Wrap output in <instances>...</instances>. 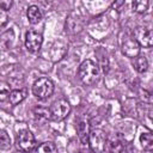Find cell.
<instances>
[{"mask_svg": "<svg viewBox=\"0 0 153 153\" xmlns=\"http://www.w3.org/2000/svg\"><path fill=\"white\" fill-rule=\"evenodd\" d=\"M33 115H35V117H36L37 121H48V120H51L49 108L36 106L33 109Z\"/></svg>", "mask_w": 153, "mask_h": 153, "instance_id": "cell-16", "label": "cell"}, {"mask_svg": "<svg viewBox=\"0 0 153 153\" xmlns=\"http://www.w3.org/2000/svg\"><path fill=\"white\" fill-rule=\"evenodd\" d=\"M78 76L84 85L91 86V85L96 84L100 76V71H99L98 65L90 59L84 60L79 66Z\"/></svg>", "mask_w": 153, "mask_h": 153, "instance_id": "cell-1", "label": "cell"}, {"mask_svg": "<svg viewBox=\"0 0 153 153\" xmlns=\"http://www.w3.org/2000/svg\"><path fill=\"white\" fill-rule=\"evenodd\" d=\"M22 153H29V152H22Z\"/></svg>", "mask_w": 153, "mask_h": 153, "instance_id": "cell-22", "label": "cell"}, {"mask_svg": "<svg viewBox=\"0 0 153 153\" xmlns=\"http://www.w3.org/2000/svg\"><path fill=\"white\" fill-rule=\"evenodd\" d=\"M11 86L8 82L6 81H1L0 80V102H4L6 99H8V96L11 93Z\"/></svg>", "mask_w": 153, "mask_h": 153, "instance_id": "cell-19", "label": "cell"}, {"mask_svg": "<svg viewBox=\"0 0 153 153\" xmlns=\"http://www.w3.org/2000/svg\"><path fill=\"white\" fill-rule=\"evenodd\" d=\"M35 153H59V149L54 142L45 141V142H42L39 146H37Z\"/></svg>", "mask_w": 153, "mask_h": 153, "instance_id": "cell-15", "label": "cell"}, {"mask_svg": "<svg viewBox=\"0 0 153 153\" xmlns=\"http://www.w3.org/2000/svg\"><path fill=\"white\" fill-rule=\"evenodd\" d=\"M43 36L41 32L29 30L25 35V47L30 53H38L42 48Z\"/></svg>", "mask_w": 153, "mask_h": 153, "instance_id": "cell-8", "label": "cell"}, {"mask_svg": "<svg viewBox=\"0 0 153 153\" xmlns=\"http://www.w3.org/2000/svg\"><path fill=\"white\" fill-rule=\"evenodd\" d=\"M50 110V116L53 121L60 122L63 121L71 112L72 106L69 104V102L66 98H59L55 102H53V104L49 108Z\"/></svg>", "mask_w": 153, "mask_h": 153, "instance_id": "cell-3", "label": "cell"}, {"mask_svg": "<svg viewBox=\"0 0 153 153\" xmlns=\"http://www.w3.org/2000/svg\"><path fill=\"white\" fill-rule=\"evenodd\" d=\"M106 134L102 129H91L90 135H88V148L93 153H103L105 151V145H106Z\"/></svg>", "mask_w": 153, "mask_h": 153, "instance_id": "cell-4", "label": "cell"}, {"mask_svg": "<svg viewBox=\"0 0 153 153\" xmlns=\"http://www.w3.org/2000/svg\"><path fill=\"white\" fill-rule=\"evenodd\" d=\"M140 143H141V147L149 153L153 148V135H152V133L151 131L142 133L140 135Z\"/></svg>", "mask_w": 153, "mask_h": 153, "instance_id": "cell-14", "label": "cell"}, {"mask_svg": "<svg viewBox=\"0 0 153 153\" xmlns=\"http://www.w3.org/2000/svg\"><path fill=\"white\" fill-rule=\"evenodd\" d=\"M32 93L38 99H47L54 93V84L49 78L41 76L32 85Z\"/></svg>", "mask_w": 153, "mask_h": 153, "instance_id": "cell-2", "label": "cell"}, {"mask_svg": "<svg viewBox=\"0 0 153 153\" xmlns=\"http://www.w3.org/2000/svg\"><path fill=\"white\" fill-rule=\"evenodd\" d=\"M76 130H78V136H79L81 143H82V145H87L88 135H90V131H91L88 122L85 121V120L80 121V122L78 123V126H76Z\"/></svg>", "mask_w": 153, "mask_h": 153, "instance_id": "cell-11", "label": "cell"}, {"mask_svg": "<svg viewBox=\"0 0 153 153\" xmlns=\"http://www.w3.org/2000/svg\"><path fill=\"white\" fill-rule=\"evenodd\" d=\"M123 4H124V1H120V2H116V4H112V6H114V7L116 8V7H118L120 5H123Z\"/></svg>", "mask_w": 153, "mask_h": 153, "instance_id": "cell-21", "label": "cell"}, {"mask_svg": "<svg viewBox=\"0 0 153 153\" xmlns=\"http://www.w3.org/2000/svg\"><path fill=\"white\" fill-rule=\"evenodd\" d=\"M121 50L122 54L126 55L129 59H134L135 56L140 55V45L136 43V41L131 37V35L124 33V36L121 38Z\"/></svg>", "mask_w": 153, "mask_h": 153, "instance_id": "cell-7", "label": "cell"}, {"mask_svg": "<svg viewBox=\"0 0 153 153\" xmlns=\"http://www.w3.org/2000/svg\"><path fill=\"white\" fill-rule=\"evenodd\" d=\"M148 5H149V2L147 0H135V1L131 2V6H133L134 12H136L139 14L146 13V11L148 8Z\"/></svg>", "mask_w": 153, "mask_h": 153, "instance_id": "cell-17", "label": "cell"}, {"mask_svg": "<svg viewBox=\"0 0 153 153\" xmlns=\"http://www.w3.org/2000/svg\"><path fill=\"white\" fill-rule=\"evenodd\" d=\"M133 66L137 73H145L148 69V61H147L146 56L137 55L133 59Z\"/></svg>", "mask_w": 153, "mask_h": 153, "instance_id": "cell-13", "label": "cell"}, {"mask_svg": "<svg viewBox=\"0 0 153 153\" xmlns=\"http://www.w3.org/2000/svg\"><path fill=\"white\" fill-rule=\"evenodd\" d=\"M124 147H126V142L120 136H115L106 140L105 149H108L110 153H122L124 151Z\"/></svg>", "mask_w": 153, "mask_h": 153, "instance_id": "cell-9", "label": "cell"}, {"mask_svg": "<svg viewBox=\"0 0 153 153\" xmlns=\"http://www.w3.org/2000/svg\"><path fill=\"white\" fill-rule=\"evenodd\" d=\"M131 37L136 41V43L140 47L149 48L153 44V33H152L151 29H148L146 26H136L133 30Z\"/></svg>", "mask_w": 153, "mask_h": 153, "instance_id": "cell-6", "label": "cell"}, {"mask_svg": "<svg viewBox=\"0 0 153 153\" xmlns=\"http://www.w3.org/2000/svg\"><path fill=\"white\" fill-rule=\"evenodd\" d=\"M27 96V91L26 88H16V90H12L10 96H8V102L12 104V105H17L19 103H22Z\"/></svg>", "mask_w": 153, "mask_h": 153, "instance_id": "cell-12", "label": "cell"}, {"mask_svg": "<svg viewBox=\"0 0 153 153\" xmlns=\"http://www.w3.org/2000/svg\"><path fill=\"white\" fill-rule=\"evenodd\" d=\"M26 17H27L29 23L35 25V24H38L42 20L43 13H42L41 8L37 5H30L27 7V11H26Z\"/></svg>", "mask_w": 153, "mask_h": 153, "instance_id": "cell-10", "label": "cell"}, {"mask_svg": "<svg viewBox=\"0 0 153 153\" xmlns=\"http://www.w3.org/2000/svg\"><path fill=\"white\" fill-rule=\"evenodd\" d=\"M8 22V13L7 10H5L1 5H0V29Z\"/></svg>", "mask_w": 153, "mask_h": 153, "instance_id": "cell-20", "label": "cell"}, {"mask_svg": "<svg viewBox=\"0 0 153 153\" xmlns=\"http://www.w3.org/2000/svg\"><path fill=\"white\" fill-rule=\"evenodd\" d=\"M16 146L22 152H31L36 147V139L31 130L23 129L16 137Z\"/></svg>", "mask_w": 153, "mask_h": 153, "instance_id": "cell-5", "label": "cell"}, {"mask_svg": "<svg viewBox=\"0 0 153 153\" xmlns=\"http://www.w3.org/2000/svg\"><path fill=\"white\" fill-rule=\"evenodd\" d=\"M11 145L12 143H11L10 135L5 130L0 129V148L4 149V151H6V149H10L11 148Z\"/></svg>", "mask_w": 153, "mask_h": 153, "instance_id": "cell-18", "label": "cell"}]
</instances>
